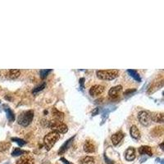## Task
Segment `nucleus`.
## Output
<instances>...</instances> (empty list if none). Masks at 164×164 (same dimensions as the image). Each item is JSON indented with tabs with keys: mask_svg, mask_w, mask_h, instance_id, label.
Returning a JSON list of instances; mask_svg holds the SVG:
<instances>
[{
	"mask_svg": "<svg viewBox=\"0 0 164 164\" xmlns=\"http://www.w3.org/2000/svg\"><path fill=\"white\" fill-rule=\"evenodd\" d=\"M61 160L62 161V162H63V163H66V164H72V163H68V162H67V159H65V158H63V157H62Z\"/></svg>",
	"mask_w": 164,
	"mask_h": 164,
	"instance_id": "obj_27",
	"label": "nucleus"
},
{
	"mask_svg": "<svg viewBox=\"0 0 164 164\" xmlns=\"http://www.w3.org/2000/svg\"><path fill=\"white\" fill-rule=\"evenodd\" d=\"M127 72H128L135 81H137L140 82V81H141V80H140V75H139V74H138V72H137L136 71H134V70H128Z\"/></svg>",
	"mask_w": 164,
	"mask_h": 164,
	"instance_id": "obj_20",
	"label": "nucleus"
},
{
	"mask_svg": "<svg viewBox=\"0 0 164 164\" xmlns=\"http://www.w3.org/2000/svg\"><path fill=\"white\" fill-rule=\"evenodd\" d=\"M52 116H53V120L58 121V122H62L63 119H64V114L62 112H59L56 108H53L52 109Z\"/></svg>",
	"mask_w": 164,
	"mask_h": 164,
	"instance_id": "obj_12",
	"label": "nucleus"
},
{
	"mask_svg": "<svg viewBox=\"0 0 164 164\" xmlns=\"http://www.w3.org/2000/svg\"><path fill=\"white\" fill-rule=\"evenodd\" d=\"M20 75V70H17V69H12L9 70L7 72V77L10 79H17V77H19Z\"/></svg>",
	"mask_w": 164,
	"mask_h": 164,
	"instance_id": "obj_14",
	"label": "nucleus"
},
{
	"mask_svg": "<svg viewBox=\"0 0 164 164\" xmlns=\"http://www.w3.org/2000/svg\"><path fill=\"white\" fill-rule=\"evenodd\" d=\"M48 127L51 129L53 131L57 132L58 134H65L67 132L68 128L67 126L66 125L65 123H63L62 122H58V121H50L48 122Z\"/></svg>",
	"mask_w": 164,
	"mask_h": 164,
	"instance_id": "obj_3",
	"label": "nucleus"
},
{
	"mask_svg": "<svg viewBox=\"0 0 164 164\" xmlns=\"http://www.w3.org/2000/svg\"><path fill=\"white\" fill-rule=\"evenodd\" d=\"M156 131V134H154V136H159V135H162L163 133V128L162 127H155L154 128V130L153 132H155Z\"/></svg>",
	"mask_w": 164,
	"mask_h": 164,
	"instance_id": "obj_23",
	"label": "nucleus"
},
{
	"mask_svg": "<svg viewBox=\"0 0 164 164\" xmlns=\"http://www.w3.org/2000/svg\"><path fill=\"white\" fill-rule=\"evenodd\" d=\"M59 137H60V135L54 131H51L48 135H45L44 138V144L48 150L51 149V148H53L55 143L58 141Z\"/></svg>",
	"mask_w": 164,
	"mask_h": 164,
	"instance_id": "obj_4",
	"label": "nucleus"
},
{
	"mask_svg": "<svg viewBox=\"0 0 164 164\" xmlns=\"http://www.w3.org/2000/svg\"><path fill=\"white\" fill-rule=\"evenodd\" d=\"M5 111L7 112V117H8V120H9L10 122H13L14 119H15V116H14L13 112H12L11 109H9L8 108H5Z\"/></svg>",
	"mask_w": 164,
	"mask_h": 164,
	"instance_id": "obj_21",
	"label": "nucleus"
},
{
	"mask_svg": "<svg viewBox=\"0 0 164 164\" xmlns=\"http://www.w3.org/2000/svg\"><path fill=\"white\" fill-rule=\"evenodd\" d=\"M84 151L86 153H94L95 151V146L91 140H86L84 144Z\"/></svg>",
	"mask_w": 164,
	"mask_h": 164,
	"instance_id": "obj_11",
	"label": "nucleus"
},
{
	"mask_svg": "<svg viewBox=\"0 0 164 164\" xmlns=\"http://www.w3.org/2000/svg\"><path fill=\"white\" fill-rule=\"evenodd\" d=\"M11 147V144L8 142H0V152H4Z\"/></svg>",
	"mask_w": 164,
	"mask_h": 164,
	"instance_id": "obj_19",
	"label": "nucleus"
},
{
	"mask_svg": "<svg viewBox=\"0 0 164 164\" xmlns=\"http://www.w3.org/2000/svg\"><path fill=\"white\" fill-rule=\"evenodd\" d=\"M138 119L140 121V124L144 127H149L152 123L150 113L147 111H141L138 113Z\"/></svg>",
	"mask_w": 164,
	"mask_h": 164,
	"instance_id": "obj_5",
	"label": "nucleus"
},
{
	"mask_svg": "<svg viewBox=\"0 0 164 164\" xmlns=\"http://www.w3.org/2000/svg\"><path fill=\"white\" fill-rule=\"evenodd\" d=\"M50 72H51V70H42V71H40L41 78L42 79L45 78Z\"/></svg>",
	"mask_w": 164,
	"mask_h": 164,
	"instance_id": "obj_26",
	"label": "nucleus"
},
{
	"mask_svg": "<svg viewBox=\"0 0 164 164\" xmlns=\"http://www.w3.org/2000/svg\"><path fill=\"white\" fill-rule=\"evenodd\" d=\"M17 164H34V161L29 157H21L16 162Z\"/></svg>",
	"mask_w": 164,
	"mask_h": 164,
	"instance_id": "obj_16",
	"label": "nucleus"
},
{
	"mask_svg": "<svg viewBox=\"0 0 164 164\" xmlns=\"http://www.w3.org/2000/svg\"><path fill=\"white\" fill-rule=\"evenodd\" d=\"M124 134L122 131H118V132H116V133L113 134L112 137H111V140H112V143L113 144V145H117L118 144L122 141L123 138H124Z\"/></svg>",
	"mask_w": 164,
	"mask_h": 164,
	"instance_id": "obj_8",
	"label": "nucleus"
},
{
	"mask_svg": "<svg viewBox=\"0 0 164 164\" xmlns=\"http://www.w3.org/2000/svg\"><path fill=\"white\" fill-rule=\"evenodd\" d=\"M104 91V87L100 85H95L93 86L90 89H89V94L92 97H96V96L101 94Z\"/></svg>",
	"mask_w": 164,
	"mask_h": 164,
	"instance_id": "obj_6",
	"label": "nucleus"
},
{
	"mask_svg": "<svg viewBox=\"0 0 164 164\" xmlns=\"http://www.w3.org/2000/svg\"><path fill=\"white\" fill-rule=\"evenodd\" d=\"M73 139H74V137H72L71 139H69L66 141V143H64L62 145V147L60 148V149L58 151V154H62L65 153V151L68 149V146L71 144L72 141H73Z\"/></svg>",
	"mask_w": 164,
	"mask_h": 164,
	"instance_id": "obj_15",
	"label": "nucleus"
},
{
	"mask_svg": "<svg viewBox=\"0 0 164 164\" xmlns=\"http://www.w3.org/2000/svg\"><path fill=\"white\" fill-rule=\"evenodd\" d=\"M45 86H46V83H45V82H43L41 85H40L39 86H37V87H35V88H34V90H33V93H34V94H35V93L39 92V91L43 90V89L45 88Z\"/></svg>",
	"mask_w": 164,
	"mask_h": 164,
	"instance_id": "obj_24",
	"label": "nucleus"
},
{
	"mask_svg": "<svg viewBox=\"0 0 164 164\" xmlns=\"http://www.w3.org/2000/svg\"><path fill=\"white\" fill-rule=\"evenodd\" d=\"M140 154H148L149 156L153 155V152L149 146H141L139 149Z\"/></svg>",
	"mask_w": 164,
	"mask_h": 164,
	"instance_id": "obj_17",
	"label": "nucleus"
},
{
	"mask_svg": "<svg viewBox=\"0 0 164 164\" xmlns=\"http://www.w3.org/2000/svg\"><path fill=\"white\" fill-rule=\"evenodd\" d=\"M95 159L94 157H91V156H86V157H83L81 160V164H94Z\"/></svg>",
	"mask_w": 164,
	"mask_h": 164,
	"instance_id": "obj_18",
	"label": "nucleus"
},
{
	"mask_svg": "<svg viewBox=\"0 0 164 164\" xmlns=\"http://www.w3.org/2000/svg\"><path fill=\"white\" fill-rule=\"evenodd\" d=\"M125 157L127 161H133L135 158V148H128L125 153Z\"/></svg>",
	"mask_w": 164,
	"mask_h": 164,
	"instance_id": "obj_10",
	"label": "nucleus"
},
{
	"mask_svg": "<svg viewBox=\"0 0 164 164\" xmlns=\"http://www.w3.org/2000/svg\"><path fill=\"white\" fill-rule=\"evenodd\" d=\"M122 86H116L114 87H112L108 91V95L111 97L112 99H116L119 95V93L122 91Z\"/></svg>",
	"mask_w": 164,
	"mask_h": 164,
	"instance_id": "obj_7",
	"label": "nucleus"
},
{
	"mask_svg": "<svg viewBox=\"0 0 164 164\" xmlns=\"http://www.w3.org/2000/svg\"><path fill=\"white\" fill-rule=\"evenodd\" d=\"M34 118V111L33 110H28L21 113L18 116L17 122L21 125L22 127H28L32 122Z\"/></svg>",
	"mask_w": 164,
	"mask_h": 164,
	"instance_id": "obj_2",
	"label": "nucleus"
},
{
	"mask_svg": "<svg viewBox=\"0 0 164 164\" xmlns=\"http://www.w3.org/2000/svg\"><path fill=\"white\" fill-rule=\"evenodd\" d=\"M24 153H26V152L22 150V149H20V148H16V149L12 151V155L15 157V156H19V155H21V154H23Z\"/></svg>",
	"mask_w": 164,
	"mask_h": 164,
	"instance_id": "obj_22",
	"label": "nucleus"
},
{
	"mask_svg": "<svg viewBox=\"0 0 164 164\" xmlns=\"http://www.w3.org/2000/svg\"><path fill=\"white\" fill-rule=\"evenodd\" d=\"M152 122L163 123L164 122V115L163 113H150Z\"/></svg>",
	"mask_w": 164,
	"mask_h": 164,
	"instance_id": "obj_9",
	"label": "nucleus"
},
{
	"mask_svg": "<svg viewBox=\"0 0 164 164\" xmlns=\"http://www.w3.org/2000/svg\"><path fill=\"white\" fill-rule=\"evenodd\" d=\"M96 75L98 78L103 80V81H112L116 78L119 75V72L116 69L111 70H99L96 72Z\"/></svg>",
	"mask_w": 164,
	"mask_h": 164,
	"instance_id": "obj_1",
	"label": "nucleus"
},
{
	"mask_svg": "<svg viewBox=\"0 0 164 164\" xmlns=\"http://www.w3.org/2000/svg\"><path fill=\"white\" fill-rule=\"evenodd\" d=\"M130 135H131V137L134 138V139H135V140H139L140 138V130H139V129L137 128L136 126H135V125H133L132 127H130Z\"/></svg>",
	"mask_w": 164,
	"mask_h": 164,
	"instance_id": "obj_13",
	"label": "nucleus"
},
{
	"mask_svg": "<svg viewBox=\"0 0 164 164\" xmlns=\"http://www.w3.org/2000/svg\"><path fill=\"white\" fill-rule=\"evenodd\" d=\"M12 141H15V142H17L20 146H23L26 144V141H24L23 140H21V139H18V138H12Z\"/></svg>",
	"mask_w": 164,
	"mask_h": 164,
	"instance_id": "obj_25",
	"label": "nucleus"
}]
</instances>
